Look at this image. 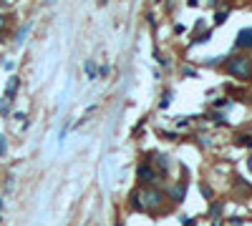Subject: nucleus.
<instances>
[{
	"label": "nucleus",
	"instance_id": "obj_1",
	"mask_svg": "<svg viewBox=\"0 0 252 226\" xmlns=\"http://www.w3.org/2000/svg\"><path fill=\"white\" fill-rule=\"evenodd\" d=\"M134 199H136L134 201L136 209H141V211H156L161 206V193L156 189H141L134 193Z\"/></svg>",
	"mask_w": 252,
	"mask_h": 226
},
{
	"label": "nucleus",
	"instance_id": "obj_2",
	"mask_svg": "<svg viewBox=\"0 0 252 226\" xmlns=\"http://www.w3.org/2000/svg\"><path fill=\"white\" fill-rule=\"evenodd\" d=\"M227 68H230V73L234 75V78H252V60L245 58V55H234V58H230Z\"/></svg>",
	"mask_w": 252,
	"mask_h": 226
},
{
	"label": "nucleus",
	"instance_id": "obj_3",
	"mask_svg": "<svg viewBox=\"0 0 252 226\" xmlns=\"http://www.w3.org/2000/svg\"><path fill=\"white\" fill-rule=\"evenodd\" d=\"M136 176H139V181H141V184H146V186H149V184H154V181H156V171L152 169V163H141L139 169H136Z\"/></svg>",
	"mask_w": 252,
	"mask_h": 226
},
{
	"label": "nucleus",
	"instance_id": "obj_4",
	"mask_svg": "<svg viewBox=\"0 0 252 226\" xmlns=\"http://www.w3.org/2000/svg\"><path fill=\"white\" fill-rule=\"evenodd\" d=\"M234 45H237V48H252V28L240 30V35H237Z\"/></svg>",
	"mask_w": 252,
	"mask_h": 226
},
{
	"label": "nucleus",
	"instance_id": "obj_5",
	"mask_svg": "<svg viewBox=\"0 0 252 226\" xmlns=\"http://www.w3.org/2000/svg\"><path fill=\"white\" fill-rule=\"evenodd\" d=\"M18 86H20L18 78H10V81H8V86H5V101H13V96H16Z\"/></svg>",
	"mask_w": 252,
	"mask_h": 226
},
{
	"label": "nucleus",
	"instance_id": "obj_6",
	"mask_svg": "<svg viewBox=\"0 0 252 226\" xmlns=\"http://www.w3.org/2000/svg\"><path fill=\"white\" fill-rule=\"evenodd\" d=\"M184 193H187V189H184V184H176L172 191H169V196H172V199L174 201H182L184 199Z\"/></svg>",
	"mask_w": 252,
	"mask_h": 226
},
{
	"label": "nucleus",
	"instance_id": "obj_7",
	"mask_svg": "<svg viewBox=\"0 0 252 226\" xmlns=\"http://www.w3.org/2000/svg\"><path fill=\"white\" fill-rule=\"evenodd\" d=\"M86 75H88V78H96V63H94V60H88V63H86Z\"/></svg>",
	"mask_w": 252,
	"mask_h": 226
},
{
	"label": "nucleus",
	"instance_id": "obj_8",
	"mask_svg": "<svg viewBox=\"0 0 252 226\" xmlns=\"http://www.w3.org/2000/svg\"><path fill=\"white\" fill-rule=\"evenodd\" d=\"M28 30H31V23H28V25H23V30H20V33H18V38H16V43L20 45L23 40H25V35H28Z\"/></svg>",
	"mask_w": 252,
	"mask_h": 226
},
{
	"label": "nucleus",
	"instance_id": "obj_9",
	"mask_svg": "<svg viewBox=\"0 0 252 226\" xmlns=\"http://www.w3.org/2000/svg\"><path fill=\"white\" fill-rule=\"evenodd\" d=\"M237 146H252V136H237Z\"/></svg>",
	"mask_w": 252,
	"mask_h": 226
},
{
	"label": "nucleus",
	"instance_id": "obj_10",
	"mask_svg": "<svg viewBox=\"0 0 252 226\" xmlns=\"http://www.w3.org/2000/svg\"><path fill=\"white\" fill-rule=\"evenodd\" d=\"M225 20H227V10H222V13H217V15H214V23H217V25H222Z\"/></svg>",
	"mask_w": 252,
	"mask_h": 226
},
{
	"label": "nucleus",
	"instance_id": "obj_11",
	"mask_svg": "<svg viewBox=\"0 0 252 226\" xmlns=\"http://www.w3.org/2000/svg\"><path fill=\"white\" fill-rule=\"evenodd\" d=\"M96 75H98V78H103V75H109V66H101V68L96 70Z\"/></svg>",
	"mask_w": 252,
	"mask_h": 226
},
{
	"label": "nucleus",
	"instance_id": "obj_12",
	"mask_svg": "<svg viewBox=\"0 0 252 226\" xmlns=\"http://www.w3.org/2000/svg\"><path fill=\"white\" fill-rule=\"evenodd\" d=\"M8 103H10V101H5V98H3V101H0V113H3V116L8 113Z\"/></svg>",
	"mask_w": 252,
	"mask_h": 226
},
{
	"label": "nucleus",
	"instance_id": "obj_13",
	"mask_svg": "<svg viewBox=\"0 0 252 226\" xmlns=\"http://www.w3.org/2000/svg\"><path fill=\"white\" fill-rule=\"evenodd\" d=\"M219 214H222V204H214L212 206V216H219Z\"/></svg>",
	"mask_w": 252,
	"mask_h": 226
},
{
	"label": "nucleus",
	"instance_id": "obj_14",
	"mask_svg": "<svg viewBox=\"0 0 252 226\" xmlns=\"http://www.w3.org/2000/svg\"><path fill=\"white\" fill-rule=\"evenodd\" d=\"M202 193H204V196H207V199H212V189H210V186H207V184H204V186H202Z\"/></svg>",
	"mask_w": 252,
	"mask_h": 226
},
{
	"label": "nucleus",
	"instance_id": "obj_15",
	"mask_svg": "<svg viewBox=\"0 0 252 226\" xmlns=\"http://www.w3.org/2000/svg\"><path fill=\"white\" fill-rule=\"evenodd\" d=\"M169 103H172V93H167V96H164V101H161V108H167Z\"/></svg>",
	"mask_w": 252,
	"mask_h": 226
},
{
	"label": "nucleus",
	"instance_id": "obj_16",
	"mask_svg": "<svg viewBox=\"0 0 252 226\" xmlns=\"http://www.w3.org/2000/svg\"><path fill=\"white\" fill-rule=\"evenodd\" d=\"M5 154V141H3V136H0V156Z\"/></svg>",
	"mask_w": 252,
	"mask_h": 226
},
{
	"label": "nucleus",
	"instance_id": "obj_17",
	"mask_svg": "<svg viewBox=\"0 0 252 226\" xmlns=\"http://www.w3.org/2000/svg\"><path fill=\"white\" fill-rule=\"evenodd\" d=\"M5 25V15H0V28H3Z\"/></svg>",
	"mask_w": 252,
	"mask_h": 226
},
{
	"label": "nucleus",
	"instance_id": "obj_18",
	"mask_svg": "<svg viewBox=\"0 0 252 226\" xmlns=\"http://www.w3.org/2000/svg\"><path fill=\"white\" fill-rule=\"evenodd\" d=\"M247 166H250V171H252V158H250V161H247Z\"/></svg>",
	"mask_w": 252,
	"mask_h": 226
},
{
	"label": "nucleus",
	"instance_id": "obj_19",
	"mask_svg": "<svg viewBox=\"0 0 252 226\" xmlns=\"http://www.w3.org/2000/svg\"><path fill=\"white\" fill-rule=\"evenodd\" d=\"M8 3H10V0H8Z\"/></svg>",
	"mask_w": 252,
	"mask_h": 226
},
{
	"label": "nucleus",
	"instance_id": "obj_20",
	"mask_svg": "<svg viewBox=\"0 0 252 226\" xmlns=\"http://www.w3.org/2000/svg\"><path fill=\"white\" fill-rule=\"evenodd\" d=\"M214 226H217V224H214Z\"/></svg>",
	"mask_w": 252,
	"mask_h": 226
}]
</instances>
